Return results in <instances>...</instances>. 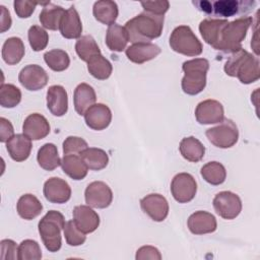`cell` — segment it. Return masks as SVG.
I'll use <instances>...</instances> for the list:
<instances>
[{
	"label": "cell",
	"mask_w": 260,
	"mask_h": 260,
	"mask_svg": "<svg viewBox=\"0 0 260 260\" xmlns=\"http://www.w3.org/2000/svg\"><path fill=\"white\" fill-rule=\"evenodd\" d=\"M87 147V142L78 136H68L63 141L64 154H80Z\"/></svg>",
	"instance_id": "43"
},
{
	"label": "cell",
	"mask_w": 260,
	"mask_h": 260,
	"mask_svg": "<svg viewBox=\"0 0 260 260\" xmlns=\"http://www.w3.org/2000/svg\"><path fill=\"white\" fill-rule=\"evenodd\" d=\"M164 15H157L143 11L133 18L129 19L124 27L128 34L129 42L135 43H150L160 37L164 28Z\"/></svg>",
	"instance_id": "1"
},
{
	"label": "cell",
	"mask_w": 260,
	"mask_h": 260,
	"mask_svg": "<svg viewBox=\"0 0 260 260\" xmlns=\"http://www.w3.org/2000/svg\"><path fill=\"white\" fill-rule=\"evenodd\" d=\"M75 52L80 60L88 62L92 57L101 54V50L95 40L90 35L80 37L75 43Z\"/></svg>",
	"instance_id": "36"
},
{
	"label": "cell",
	"mask_w": 260,
	"mask_h": 260,
	"mask_svg": "<svg viewBox=\"0 0 260 260\" xmlns=\"http://www.w3.org/2000/svg\"><path fill=\"white\" fill-rule=\"evenodd\" d=\"M215 212L223 219H234L242 211V200L236 193L221 191L217 193L212 201Z\"/></svg>",
	"instance_id": "9"
},
{
	"label": "cell",
	"mask_w": 260,
	"mask_h": 260,
	"mask_svg": "<svg viewBox=\"0 0 260 260\" xmlns=\"http://www.w3.org/2000/svg\"><path fill=\"white\" fill-rule=\"evenodd\" d=\"M141 6L144 11L157 15H164L170 8V2L167 0L161 1H142Z\"/></svg>",
	"instance_id": "46"
},
{
	"label": "cell",
	"mask_w": 260,
	"mask_h": 260,
	"mask_svg": "<svg viewBox=\"0 0 260 260\" xmlns=\"http://www.w3.org/2000/svg\"><path fill=\"white\" fill-rule=\"evenodd\" d=\"M28 43L35 52L44 50L49 42L48 32L40 25H31L27 32Z\"/></svg>",
	"instance_id": "41"
},
{
	"label": "cell",
	"mask_w": 260,
	"mask_h": 260,
	"mask_svg": "<svg viewBox=\"0 0 260 260\" xmlns=\"http://www.w3.org/2000/svg\"><path fill=\"white\" fill-rule=\"evenodd\" d=\"M39 3H37V2H31V1H27V0H15L13 2L14 11L19 18L29 17L34 13L36 6Z\"/></svg>",
	"instance_id": "44"
},
{
	"label": "cell",
	"mask_w": 260,
	"mask_h": 260,
	"mask_svg": "<svg viewBox=\"0 0 260 260\" xmlns=\"http://www.w3.org/2000/svg\"><path fill=\"white\" fill-rule=\"evenodd\" d=\"M31 148V139L24 134H15L6 142V149L10 157L18 162L28 158Z\"/></svg>",
	"instance_id": "24"
},
{
	"label": "cell",
	"mask_w": 260,
	"mask_h": 260,
	"mask_svg": "<svg viewBox=\"0 0 260 260\" xmlns=\"http://www.w3.org/2000/svg\"><path fill=\"white\" fill-rule=\"evenodd\" d=\"M83 116L87 127L96 131L106 129L112 121V112L110 108L101 103L92 105Z\"/></svg>",
	"instance_id": "16"
},
{
	"label": "cell",
	"mask_w": 260,
	"mask_h": 260,
	"mask_svg": "<svg viewBox=\"0 0 260 260\" xmlns=\"http://www.w3.org/2000/svg\"><path fill=\"white\" fill-rule=\"evenodd\" d=\"M14 135V129L9 120L4 117L0 118V141L7 142Z\"/></svg>",
	"instance_id": "48"
},
{
	"label": "cell",
	"mask_w": 260,
	"mask_h": 260,
	"mask_svg": "<svg viewBox=\"0 0 260 260\" xmlns=\"http://www.w3.org/2000/svg\"><path fill=\"white\" fill-rule=\"evenodd\" d=\"M140 206L144 213H146L154 221H162L169 214L168 200L158 193H151L140 200Z\"/></svg>",
	"instance_id": "14"
},
{
	"label": "cell",
	"mask_w": 260,
	"mask_h": 260,
	"mask_svg": "<svg viewBox=\"0 0 260 260\" xmlns=\"http://www.w3.org/2000/svg\"><path fill=\"white\" fill-rule=\"evenodd\" d=\"M79 155L87 168L92 171H101L105 169L109 162L108 153L104 149L96 147H87Z\"/></svg>",
	"instance_id": "34"
},
{
	"label": "cell",
	"mask_w": 260,
	"mask_h": 260,
	"mask_svg": "<svg viewBox=\"0 0 260 260\" xmlns=\"http://www.w3.org/2000/svg\"><path fill=\"white\" fill-rule=\"evenodd\" d=\"M229 21L220 18H205L199 23V31L203 41L216 49L222 28Z\"/></svg>",
	"instance_id": "22"
},
{
	"label": "cell",
	"mask_w": 260,
	"mask_h": 260,
	"mask_svg": "<svg viewBox=\"0 0 260 260\" xmlns=\"http://www.w3.org/2000/svg\"><path fill=\"white\" fill-rule=\"evenodd\" d=\"M21 101L20 89L11 83H2L0 86V105L3 108H14Z\"/></svg>",
	"instance_id": "39"
},
{
	"label": "cell",
	"mask_w": 260,
	"mask_h": 260,
	"mask_svg": "<svg viewBox=\"0 0 260 260\" xmlns=\"http://www.w3.org/2000/svg\"><path fill=\"white\" fill-rule=\"evenodd\" d=\"M187 225L192 234L204 235L215 232L217 228V222L215 216L212 213L198 210L189 216L187 220Z\"/></svg>",
	"instance_id": "19"
},
{
	"label": "cell",
	"mask_w": 260,
	"mask_h": 260,
	"mask_svg": "<svg viewBox=\"0 0 260 260\" xmlns=\"http://www.w3.org/2000/svg\"><path fill=\"white\" fill-rule=\"evenodd\" d=\"M63 172L75 181L82 180L86 177L88 168L78 154H64L61 159Z\"/></svg>",
	"instance_id": "26"
},
{
	"label": "cell",
	"mask_w": 260,
	"mask_h": 260,
	"mask_svg": "<svg viewBox=\"0 0 260 260\" xmlns=\"http://www.w3.org/2000/svg\"><path fill=\"white\" fill-rule=\"evenodd\" d=\"M0 9H1V17H0V31L1 32H5L6 30H8L11 26V23H12V19H11V16H10V13L9 11L7 10V8L3 5L0 6Z\"/></svg>",
	"instance_id": "49"
},
{
	"label": "cell",
	"mask_w": 260,
	"mask_h": 260,
	"mask_svg": "<svg viewBox=\"0 0 260 260\" xmlns=\"http://www.w3.org/2000/svg\"><path fill=\"white\" fill-rule=\"evenodd\" d=\"M16 210L21 218L31 220L41 214L43 211V204L35 195L27 193L19 197L16 204Z\"/></svg>",
	"instance_id": "28"
},
{
	"label": "cell",
	"mask_w": 260,
	"mask_h": 260,
	"mask_svg": "<svg viewBox=\"0 0 260 260\" xmlns=\"http://www.w3.org/2000/svg\"><path fill=\"white\" fill-rule=\"evenodd\" d=\"M170 47L173 51L189 57L199 56L203 51L201 42L188 25L174 28L170 36Z\"/></svg>",
	"instance_id": "7"
},
{
	"label": "cell",
	"mask_w": 260,
	"mask_h": 260,
	"mask_svg": "<svg viewBox=\"0 0 260 260\" xmlns=\"http://www.w3.org/2000/svg\"><path fill=\"white\" fill-rule=\"evenodd\" d=\"M160 52V48L152 43H135L125 50L127 58L135 64L150 61L159 55Z\"/></svg>",
	"instance_id": "21"
},
{
	"label": "cell",
	"mask_w": 260,
	"mask_h": 260,
	"mask_svg": "<svg viewBox=\"0 0 260 260\" xmlns=\"http://www.w3.org/2000/svg\"><path fill=\"white\" fill-rule=\"evenodd\" d=\"M63 231H64V236H65L66 243L69 246H72V247L80 246L86 240L85 234L77 228V225L75 224L73 219L68 220L65 223V226H64Z\"/></svg>",
	"instance_id": "42"
},
{
	"label": "cell",
	"mask_w": 260,
	"mask_h": 260,
	"mask_svg": "<svg viewBox=\"0 0 260 260\" xmlns=\"http://www.w3.org/2000/svg\"><path fill=\"white\" fill-rule=\"evenodd\" d=\"M179 150L182 156L191 162H198L205 154L204 145L194 136L183 138L179 144Z\"/></svg>",
	"instance_id": "31"
},
{
	"label": "cell",
	"mask_w": 260,
	"mask_h": 260,
	"mask_svg": "<svg viewBox=\"0 0 260 260\" xmlns=\"http://www.w3.org/2000/svg\"><path fill=\"white\" fill-rule=\"evenodd\" d=\"M65 223L63 214L57 210L48 211L39 221V234L49 252H57L61 249V231L64 230Z\"/></svg>",
	"instance_id": "5"
},
{
	"label": "cell",
	"mask_w": 260,
	"mask_h": 260,
	"mask_svg": "<svg viewBox=\"0 0 260 260\" xmlns=\"http://www.w3.org/2000/svg\"><path fill=\"white\" fill-rule=\"evenodd\" d=\"M197 8L206 14L214 16L230 17L235 14L248 13L256 5L255 1H237V0H219V1H193Z\"/></svg>",
	"instance_id": "6"
},
{
	"label": "cell",
	"mask_w": 260,
	"mask_h": 260,
	"mask_svg": "<svg viewBox=\"0 0 260 260\" xmlns=\"http://www.w3.org/2000/svg\"><path fill=\"white\" fill-rule=\"evenodd\" d=\"M37 160L39 166L46 171H53L61 166V158L58 153V148L53 143H45L38 150Z\"/></svg>",
	"instance_id": "33"
},
{
	"label": "cell",
	"mask_w": 260,
	"mask_h": 260,
	"mask_svg": "<svg viewBox=\"0 0 260 260\" xmlns=\"http://www.w3.org/2000/svg\"><path fill=\"white\" fill-rule=\"evenodd\" d=\"M96 94L92 86L87 83H79L73 93L74 109L78 115H84V113L95 104Z\"/></svg>",
	"instance_id": "25"
},
{
	"label": "cell",
	"mask_w": 260,
	"mask_h": 260,
	"mask_svg": "<svg viewBox=\"0 0 260 260\" xmlns=\"http://www.w3.org/2000/svg\"><path fill=\"white\" fill-rule=\"evenodd\" d=\"M25 53L22 40L18 37L8 38L2 46V59L8 65H15L21 61Z\"/></svg>",
	"instance_id": "27"
},
{
	"label": "cell",
	"mask_w": 260,
	"mask_h": 260,
	"mask_svg": "<svg viewBox=\"0 0 260 260\" xmlns=\"http://www.w3.org/2000/svg\"><path fill=\"white\" fill-rule=\"evenodd\" d=\"M42 258V250L35 240H24L18 246V260H40Z\"/></svg>",
	"instance_id": "40"
},
{
	"label": "cell",
	"mask_w": 260,
	"mask_h": 260,
	"mask_svg": "<svg viewBox=\"0 0 260 260\" xmlns=\"http://www.w3.org/2000/svg\"><path fill=\"white\" fill-rule=\"evenodd\" d=\"M195 118L202 125L220 123L224 119L223 106L216 100L202 101L195 109Z\"/></svg>",
	"instance_id": "13"
},
{
	"label": "cell",
	"mask_w": 260,
	"mask_h": 260,
	"mask_svg": "<svg viewBox=\"0 0 260 260\" xmlns=\"http://www.w3.org/2000/svg\"><path fill=\"white\" fill-rule=\"evenodd\" d=\"M65 11L66 10L62 6L49 2L47 5L43 7L39 15L40 22L47 29L57 30L59 29Z\"/></svg>",
	"instance_id": "30"
},
{
	"label": "cell",
	"mask_w": 260,
	"mask_h": 260,
	"mask_svg": "<svg viewBox=\"0 0 260 260\" xmlns=\"http://www.w3.org/2000/svg\"><path fill=\"white\" fill-rule=\"evenodd\" d=\"M259 59L245 49H240L228 58L223 70L226 75L237 77L243 84H250L260 78Z\"/></svg>",
	"instance_id": "2"
},
{
	"label": "cell",
	"mask_w": 260,
	"mask_h": 260,
	"mask_svg": "<svg viewBox=\"0 0 260 260\" xmlns=\"http://www.w3.org/2000/svg\"><path fill=\"white\" fill-rule=\"evenodd\" d=\"M59 30L65 39H79L81 37L82 22L74 6H71L65 11Z\"/></svg>",
	"instance_id": "23"
},
{
	"label": "cell",
	"mask_w": 260,
	"mask_h": 260,
	"mask_svg": "<svg viewBox=\"0 0 260 260\" xmlns=\"http://www.w3.org/2000/svg\"><path fill=\"white\" fill-rule=\"evenodd\" d=\"M47 108L56 117L64 116L68 111V95L62 85H51L47 90Z\"/></svg>",
	"instance_id": "20"
},
{
	"label": "cell",
	"mask_w": 260,
	"mask_h": 260,
	"mask_svg": "<svg viewBox=\"0 0 260 260\" xmlns=\"http://www.w3.org/2000/svg\"><path fill=\"white\" fill-rule=\"evenodd\" d=\"M87 70L94 78L99 80H106L111 76L113 66L108 59H106L102 54H99L87 62Z\"/></svg>",
	"instance_id": "35"
},
{
	"label": "cell",
	"mask_w": 260,
	"mask_h": 260,
	"mask_svg": "<svg viewBox=\"0 0 260 260\" xmlns=\"http://www.w3.org/2000/svg\"><path fill=\"white\" fill-rule=\"evenodd\" d=\"M46 64L53 71L61 72L66 70L70 65V58L67 52L61 49H53L44 54Z\"/></svg>",
	"instance_id": "38"
},
{
	"label": "cell",
	"mask_w": 260,
	"mask_h": 260,
	"mask_svg": "<svg viewBox=\"0 0 260 260\" xmlns=\"http://www.w3.org/2000/svg\"><path fill=\"white\" fill-rule=\"evenodd\" d=\"M43 192L45 198L51 203H66L71 197L69 184L65 180L57 177H52L45 182Z\"/></svg>",
	"instance_id": "15"
},
{
	"label": "cell",
	"mask_w": 260,
	"mask_h": 260,
	"mask_svg": "<svg viewBox=\"0 0 260 260\" xmlns=\"http://www.w3.org/2000/svg\"><path fill=\"white\" fill-rule=\"evenodd\" d=\"M200 174L207 183L214 186L222 184L226 178L225 168L218 161H209L205 164L201 168Z\"/></svg>",
	"instance_id": "37"
},
{
	"label": "cell",
	"mask_w": 260,
	"mask_h": 260,
	"mask_svg": "<svg viewBox=\"0 0 260 260\" xmlns=\"http://www.w3.org/2000/svg\"><path fill=\"white\" fill-rule=\"evenodd\" d=\"M205 135L214 146L230 148L238 142L239 130L233 120L224 118L217 126L207 129Z\"/></svg>",
	"instance_id": "8"
},
{
	"label": "cell",
	"mask_w": 260,
	"mask_h": 260,
	"mask_svg": "<svg viewBox=\"0 0 260 260\" xmlns=\"http://www.w3.org/2000/svg\"><path fill=\"white\" fill-rule=\"evenodd\" d=\"M92 13L98 21L107 25H111L115 23L119 14V9L115 1L101 0L94 2Z\"/></svg>",
	"instance_id": "29"
},
{
	"label": "cell",
	"mask_w": 260,
	"mask_h": 260,
	"mask_svg": "<svg viewBox=\"0 0 260 260\" xmlns=\"http://www.w3.org/2000/svg\"><path fill=\"white\" fill-rule=\"evenodd\" d=\"M171 193L179 203H188L196 195L197 183L189 173L177 174L171 182Z\"/></svg>",
	"instance_id": "10"
},
{
	"label": "cell",
	"mask_w": 260,
	"mask_h": 260,
	"mask_svg": "<svg viewBox=\"0 0 260 260\" xmlns=\"http://www.w3.org/2000/svg\"><path fill=\"white\" fill-rule=\"evenodd\" d=\"M51 127L48 120L39 113L28 115L22 124V132L31 140H40L50 133Z\"/></svg>",
	"instance_id": "18"
},
{
	"label": "cell",
	"mask_w": 260,
	"mask_h": 260,
	"mask_svg": "<svg viewBox=\"0 0 260 260\" xmlns=\"http://www.w3.org/2000/svg\"><path fill=\"white\" fill-rule=\"evenodd\" d=\"M209 62L204 58H195L185 61L182 70L185 73L181 81L182 89L189 95L200 93L206 86V75Z\"/></svg>",
	"instance_id": "4"
},
{
	"label": "cell",
	"mask_w": 260,
	"mask_h": 260,
	"mask_svg": "<svg viewBox=\"0 0 260 260\" xmlns=\"http://www.w3.org/2000/svg\"><path fill=\"white\" fill-rule=\"evenodd\" d=\"M136 260H145V259H151V260H160L161 255L157 248L152 246H142L136 251L135 255Z\"/></svg>",
	"instance_id": "47"
},
{
	"label": "cell",
	"mask_w": 260,
	"mask_h": 260,
	"mask_svg": "<svg viewBox=\"0 0 260 260\" xmlns=\"http://www.w3.org/2000/svg\"><path fill=\"white\" fill-rule=\"evenodd\" d=\"M18 80L25 89L36 91L47 85L49 76L46 70L40 65L29 64L20 70L18 74Z\"/></svg>",
	"instance_id": "12"
},
{
	"label": "cell",
	"mask_w": 260,
	"mask_h": 260,
	"mask_svg": "<svg viewBox=\"0 0 260 260\" xmlns=\"http://www.w3.org/2000/svg\"><path fill=\"white\" fill-rule=\"evenodd\" d=\"M128 42V34L124 26L118 23H113L109 25L106 32V45L111 51H124L126 49Z\"/></svg>",
	"instance_id": "32"
},
{
	"label": "cell",
	"mask_w": 260,
	"mask_h": 260,
	"mask_svg": "<svg viewBox=\"0 0 260 260\" xmlns=\"http://www.w3.org/2000/svg\"><path fill=\"white\" fill-rule=\"evenodd\" d=\"M84 198L87 205L93 208H107L113 201V192L111 188L103 181H93L89 183L84 191Z\"/></svg>",
	"instance_id": "11"
},
{
	"label": "cell",
	"mask_w": 260,
	"mask_h": 260,
	"mask_svg": "<svg viewBox=\"0 0 260 260\" xmlns=\"http://www.w3.org/2000/svg\"><path fill=\"white\" fill-rule=\"evenodd\" d=\"M252 23L253 18L251 16H242L233 21H229L222 28L215 50L224 54H232L242 49V42L245 40Z\"/></svg>",
	"instance_id": "3"
},
{
	"label": "cell",
	"mask_w": 260,
	"mask_h": 260,
	"mask_svg": "<svg viewBox=\"0 0 260 260\" xmlns=\"http://www.w3.org/2000/svg\"><path fill=\"white\" fill-rule=\"evenodd\" d=\"M72 214L75 224L84 234L93 233L100 225V216L89 205L75 206Z\"/></svg>",
	"instance_id": "17"
},
{
	"label": "cell",
	"mask_w": 260,
	"mask_h": 260,
	"mask_svg": "<svg viewBox=\"0 0 260 260\" xmlns=\"http://www.w3.org/2000/svg\"><path fill=\"white\" fill-rule=\"evenodd\" d=\"M18 247L10 239H4L0 242V258L4 260H15L17 258Z\"/></svg>",
	"instance_id": "45"
}]
</instances>
